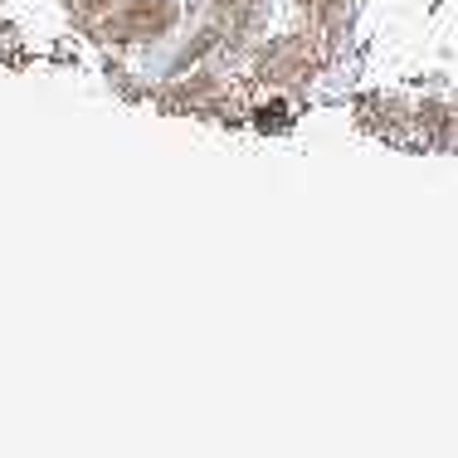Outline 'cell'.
<instances>
[{
	"label": "cell",
	"mask_w": 458,
	"mask_h": 458,
	"mask_svg": "<svg viewBox=\"0 0 458 458\" xmlns=\"http://www.w3.org/2000/svg\"><path fill=\"white\" fill-rule=\"evenodd\" d=\"M98 25V39L107 45H157L176 35L181 25V0H117Z\"/></svg>",
	"instance_id": "obj_1"
},
{
	"label": "cell",
	"mask_w": 458,
	"mask_h": 458,
	"mask_svg": "<svg viewBox=\"0 0 458 458\" xmlns=\"http://www.w3.org/2000/svg\"><path fill=\"white\" fill-rule=\"evenodd\" d=\"M205 5H210V15L225 25V45L229 49H239L249 35H259V30H264L268 0H205Z\"/></svg>",
	"instance_id": "obj_2"
},
{
	"label": "cell",
	"mask_w": 458,
	"mask_h": 458,
	"mask_svg": "<svg viewBox=\"0 0 458 458\" xmlns=\"http://www.w3.org/2000/svg\"><path fill=\"white\" fill-rule=\"evenodd\" d=\"M220 93H225L220 73H195V79H176L171 89H161L157 103L166 107V113H181V107H200V103H210V98H220Z\"/></svg>",
	"instance_id": "obj_3"
},
{
	"label": "cell",
	"mask_w": 458,
	"mask_h": 458,
	"mask_svg": "<svg viewBox=\"0 0 458 458\" xmlns=\"http://www.w3.org/2000/svg\"><path fill=\"white\" fill-rule=\"evenodd\" d=\"M225 45V25H220V20H205V25H200V35H195V39H185V49L176 54V73L185 69V64H195V59H205V54H210V49H220Z\"/></svg>",
	"instance_id": "obj_4"
},
{
	"label": "cell",
	"mask_w": 458,
	"mask_h": 458,
	"mask_svg": "<svg viewBox=\"0 0 458 458\" xmlns=\"http://www.w3.org/2000/svg\"><path fill=\"white\" fill-rule=\"evenodd\" d=\"M420 123L429 127V137L444 147V141H449V132H454V123H458V113H454V107H444V103H424V107H420Z\"/></svg>",
	"instance_id": "obj_5"
},
{
	"label": "cell",
	"mask_w": 458,
	"mask_h": 458,
	"mask_svg": "<svg viewBox=\"0 0 458 458\" xmlns=\"http://www.w3.org/2000/svg\"><path fill=\"white\" fill-rule=\"evenodd\" d=\"M346 5H352V0H318V20L327 30V39H336V30H342V20H346Z\"/></svg>",
	"instance_id": "obj_6"
},
{
	"label": "cell",
	"mask_w": 458,
	"mask_h": 458,
	"mask_svg": "<svg viewBox=\"0 0 458 458\" xmlns=\"http://www.w3.org/2000/svg\"><path fill=\"white\" fill-rule=\"evenodd\" d=\"M69 5H73V10H79V15H89V20H103V15H107V10H113V5H117V0H69Z\"/></svg>",
	"instance_id": "obj_7"
},
{
	"label": "cell",
	"mask_w": 458,
	"mask_h": 458,
	"mask_svg": "<svg viewBox=\"0 0 458 458\" xmlns=\"http://www.w3.org/2000/svg\"><path fill=\"white\" fill-rule=\"evenodd\" d=\"M298 10L302 15H318V0H298Z\"/></svg>",
	"instance_id": "obj_8"
},
{
	"label": "cell",
	"mask_w": 458,
	"mask_h": 458,
	"mask_svg": "<svg viewBox=\"0 0 458 458\" xmlns=\"http://www.w3.org/2000/svg\"><path fill=\"white\" fill-rule=\"evenodd\" d=\"M454 113H458V98H454Z\"/></svg>",
	"instance_id": "obj_9"
}]
</instances>
